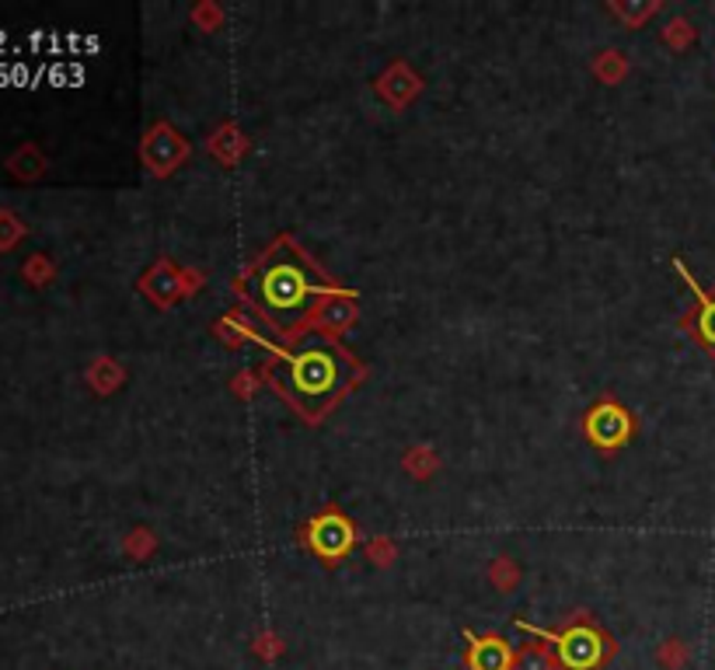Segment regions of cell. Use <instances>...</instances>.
Instances as JSON below:
<instances>
[{"label": "cell", "mask_w": 715, "mask_h": 670, "mask_svg": "<svg viewBox=\"0 0 715 670\" xmlns=\"http://www.w3.org/2000/svg\"><path fill=\"white\" fill-rule=\"evenodd\" d=\"M517 628H524V633H530V636H538V639L556 646V660L565 670H594L607 657L604 636L597 633V628H590V625H572V628H565V633H559V636L556 633H544V628H538V625H527V622H517Z\"/></svg>", "instance_id": "3957f363"}, {"label": "cell", "mask_w": 715, "mask_h": 670, "mask_svg": "<svg viewBox=\"0 0 715 670\" xmlns=\"http://www.w3.org/2000/svg\"><path fill=\"white\" fill-rule=\"evenodd\" d=\"M353 524L345 520L342 514L329 510V514H321L308 524V545L315 548V552L321 559H339L345 556L353 548Z\"/></svg>", "instance_id": "277c9868"}, {"label": "cell", "mask_w": 715, "mask_h": 670, "mask_svg": "<svg viewBox=\"0 0 715 670\" xmlns=\"http://www.w3.org/2000/svg\"><path fill=\"white\" fill-rule=\"evenodd\" d=\"M249 336L276 356L279 363L273 374L276 384L308 419H321L324 409L336 405V398L350 388V381L356 374L350 353L336 347L332 339L311 336V339H304L297 350H276L270 339H262L255 332Z\"/></svg>", "instance_id": "7a4b0ae2"}, {"label": "cell", "mask_w": 715, "mask_h": 670, "mask_svg": "<svg viewBox=\"0 0 715 670\" xmlns=\"http://www.w3.org/2000/svg\"><path fill=\"white\" fill-rule=\"evenodd\" d=\"M673 270L681 273V279L688 283V290L694 294V300H698V318H694V329H698V339L705 342L708 350H715V297L705 294L698 283H694V276L688 273L684 262H673Z\"/></svg>", "instance_id": "52a82bcc"}, {"label": "cell", "mask_w": 715, "mask_h": 670, "mask_svg": "<svg viewBox=\"0 0 715 670\" xmlns=\"http://www.w3.org/2000/svg\"><path fill=\"white\" fill-rule=\"evenodd\" d=\"M468 639H472V633H468ZM468 667H472V670H514V649H509L496 636L472 639V649H468Z\"/></svg>", "instance_id": "8992f818"}, {"label": "cell", "mask_w": 715, "mask_h": 670, "mask_svg": "<svg viewBox=\"0 0 715 670\" xmlns=\"http://www.w3.org/2000/svg\"><path fill=\"white\" fill-rule=\"evenodd\" d=\"M628 433H631V419L615 402H604L586 416V437L597 447H618L622 440H628Z\"/></svg>", "instance_id": "5b68a950"}, {"label": "cell", "mask_w": 715, "mask_h": 670, "mask_svg": "<svg viewBox=\"0 0 715 670\" xmlns=\"http://www.w3.org/2000/svg\"><path fill=\"white\" fill-rule=\"evenodd\" d=\"M244 290H249L255 311L279 332H294L321 294H336L332 283L290 241H279L276 249L265 252V259L249 273Z\"/></svg>", "instance_id": "6da1fadb"}]
</instances>
